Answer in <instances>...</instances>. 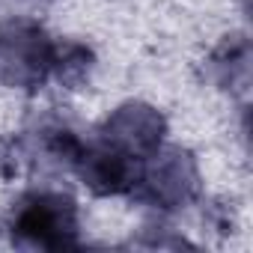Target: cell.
I'll use <instances>...</instances> for the list:
<instances>
[{
	"mask_svg": "<svg viewBox=\"0 0 253 253\" xmlns=\"http://www.w3.org/2000/svg\"><path fill=\"white\" fill-rule=\"evenodd\" d=\"M63 42H54L36 21H6L0 27V81L33 89L57 78Z\"/></svg>",
	"mask_w": 253,
	"mask_h": 253,
	"instance_id": "cell-1",
	"label": "cell"
},
{
	"mask_svg": "<svg viewBox=\"0 0 253 253\" xmlns=\"http://www.w3.org/2000/svg\"><path fill=\"white\" fill-rule=\"evenodd\" d=\"M78 206L66 194H27L12 211V238L30 250H63L78 244Z\"/></svg>",
	"mask_w": 253,
	"mask_h": 253,
	"instance_id": "cell-2",
	"label": "cell"
},
{
	"mask_svg": "<svg viewBox=\"0 0 253 253\" xmlns=\"http://www.w3.org/2000/svg\"><path fill=\"white\" fill-rule=\"evenodd\" d=\"M200 191V170L194 164V158L182 149H158L152 158H146L137 170L131 197L173 211L188 206Z\"/></svg>",
	"mask_w": 253,
	"mask_h": 253,
	"instance_id": "cell-3",
	"label": "cell"
},
{
	"mask_svg": "<svg viewBox=\"0 0 253 253\" xmlns=\"http://www.w3.org/2000/svg\"><path fill=\"white\" fill-rule=\"evenodd\" d=\"M164 134L167 119L161 116V110L143 101H128L107 116L101 128V143L131 158L134 164H143L164 146Z\"/></svg>",
	"mask_w": 253,
	"mask_h": 253,
	"instance_id": "cell-4",
	"label": "cell"
},
{
	"mask_svg": "<svg viewBox=\"0 0 253 253\" xmlns=\"http://www.w3.org/2000/svg\"><path fill=\"white\" fill-rule=\"evenodd\" d=\"M247 45L244 42H238V45H223L217 54H214V60H211V66H214V72H217V78H220V84H235V81H247Z\"/></svg>",
	"mask_w": 253,
	"mask_h": 253,
	"instance_id": "cell-5",
	"label": "cell"
}]
</instances>
